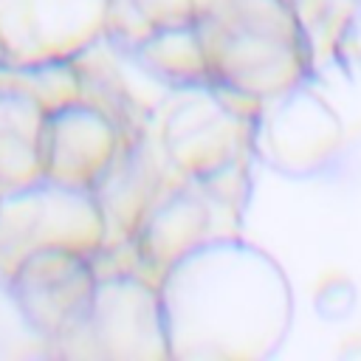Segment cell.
Wrapping results in <instances>:
<instances>
[{"label": "cell", "instance_id": "1", "mask_svg": "<svg viewBox=\"0 0 361 361\" xmlns=\"http://www.w3.org/2000/svg\"><path fill=\"white\" fill-rule=\"evenodd\" d=\"M169 361L271 358L293 319L288 276L262 248L212 237L158 276Z\"/></svg>", "mask_w": 361, "mask_h": 361}, {"label": "cell", "instance_id": "2", "mask_svg": "<svg viewBox=\"0 0 361 361\" xmlns=\"http://www.w3.org/2000/svg\"><path fill=\"white\" fill-rule=\"evenodd\" d=\"M197 34L212 85L265 102L302 79L296 20L285 0H214Z\"/></svg>", "mask_w": 361, "mask_h": 361}, {"label": "cell", "instance_id": "3", "mask_svg": "<svg viewBox=\"0 0 361 361\" xmlns=\"http://www.w3.org/2000/svg\"><path fill=\"white\" fill-rule=\"evenodd\" d=\"M54 358L169 361L158 285L141 274L99 279L87 313L54 341Z\"/></svg>", "mask_w": 361, "mask_h": 361}, {"label": "cell", "instance_id": "4", "mask_svg": "<svg viewBox=\"0 0 361 361\" xmlns=\"http://www.w3.org/2000/svg\"><path fill=\"white\" fill-rule=\"evenodd\" d=\"M104 245V217L93 192L68 189L56 183H37L23 192L0 197V276L8 279L14 268L51 248L93 257Z\"/></svg>", "mask_w": 361, "mask_h": 361}, {"label": "cell", "instance_id": "5", "mask_svg": "<svg viewBox=\"0 0 361 361\" xmlns=\"http://www.w3.org/2000/svg\"><path fill=\"white\" fill-rule=\"evenodd\" d=\"M251 113L220 85L183 87L161 127V149L180 180H209L237 166L251 141Z\"/></svg>", "mask_w": 361, "mask_h": 361}, {"label": "cell", "instance_id": "6", "mask_svg": "<svg viewBox=\"0 0 361 361\" xmlns=\"http://www.w3.org/2000/svg\"><path fill=\"white\" fill-rule=\"evenodd\" d=\"M110 0H0V71L68 65L104 39Z\"/></svg>", "mask_w": 361, "mask_h": 361}, {"label": "cell", "instance_id": "7", "mask_svg": "<svg viewBox=\"0 0 361 361\" xmlns=\"http://www.w3.org/2000/svg\"><path fill=\"white\" fill-rule=\"evenodd\" d=\"M127 138L135 135H124L104 110L82 99L65 102L45 113L42 175L48 183L93 192Z\"/></svg>", "mask_w": 361, "mask_h": 361}, {"label": "cell", "instance_id": "8", "mask_svg": "<svg viewBox=\"0 0 361 361\" xmlns=\"http://www.w3.org/2000/svg\"><path fill=\"white\" fill-rule=\"evenodd\" d=\"M6 282L28 322L54 347L87 313L99 276L90 257L51 248L25 257Z\"/></svg>", "mask_w": 361, "mask_h": 361}, {"label": "cell", "instance_id": "9", "mask_svg": "<svg viewBox=\"0 0 361 361\" xmlns=\"http://www.w3.org/2000/svg\"><path fill=\"white\" fill-rule=\"evenodd\" d=\"M338 144V124L330 110L299 85L268 110L257 133L259 155L279 172L310 175L330 161Z\"/></svg>", "mask_w": 361, "mask_h": 361}, {"label": "cell", "instance_id": "10", "mask_svg": "<svg viewBox=\"0 0 361 361\" xmlns=\"http://www.w3.org/2000/svg\"><path fill=\"white\" fill-rule=\"evenodd\" d=\"M212 220L214 217L209 192L197 180H183L152 206V212L133 234V245L141 268L155 276V285L158 276L180 257H186L206 240L220 237L212 231Z\"/></svg>", "mask_w": 361, "mask_h": 361}, {"label": "cell", "instance_id": "11", "mask_svg": "<svg viewBox=\"0 0 361 361\" xmlns=\"http://www.w3.org/2000/svg\"><path fill=\"white\" fill-rule=\"evenodd\" d=\"M161 180L164 169L144 135L127 138L116 161L93 189V197L104 217V243L133 240L144 217L164 197Z\"/></svg>", "mask_w": 361, "mask_h": 361}, {"label": "cell", "instance_id": "12", "mask_svg": "<svg viewBox=\"0 0 361 361\" xmlns=\"http://www.w3.org/2000/svg\"><path fill=\"white\" fill-rule=\"evenodd\" d=\"M48 107L0 76V197L45 180L42 127Z\"/></svg>", "mask_w": 361, "mask_h": 361}, {"label": "cell", "instance_id": "13", "mask_svg": "<svg viewBox=\"0 0 361 361\" xmlns=\"http://www.w3.org/2000/svg\"><path fill=\"white\" fill-rule=\"evenodd\" d=\"M130 56L144 73H149L166 87L183 90V87L212 85L197 25L152 31L144 42H138L130 51Z\"/></svg>", "mask_w": 361, "mask_h": 361}, {"label": "cell", "instance_id": "14", "mask_svg": "<svg viewBox=\"0 0 361 361\" xmlns=\"http://www.w3.org/2000/svg\"><path fill=\"white\" fill-rule=\"evenodd\" d=\"M51 341L28 322L8 282L0 276V361H48Z\"/></svg>", "mask_w": 361, "mask_h": 361}, {"label": "cell", "instance_id": "15", "mask_svg": "<svg viewBox=\"0 0 361 361\" xmlns=\"http://www.w3.org/2000/svg\"><path fill=\"white\" fill-rule=\"evenodd\" d=\"M138 14L152 31L197 25L214 6V0H133Z\"/></svg>", "mask_w": 361, "mask_h": 361}, {"label": "cell", "instance_id": "16", "mask_svg": "<svg viewBox=\"0 0 361 361\" xmlns=\"http://www.w3.org/2000/svg\"><path fill=\"white\" fill-rule=\"evenodd\" d=\"M358 290L347 276H330L316 290V313L327 322H341L355 310Z\"/></svg>", "mask_w": 361, "mask_h": 361}, {"label": "cell", "instance_id": "17", "mask_svg": "<svg viewBox=\"0 0 361 361\" xmlns=\"http://www.w3.org/2000/svg\"><path fill=\"white\" fill-rule=\"evenodd\" d=\"M344 361H361V338H355V341H350L341 353H338Z\"/></svg>", "mask_w": 361, "mask_h": 361}]
</instances>
